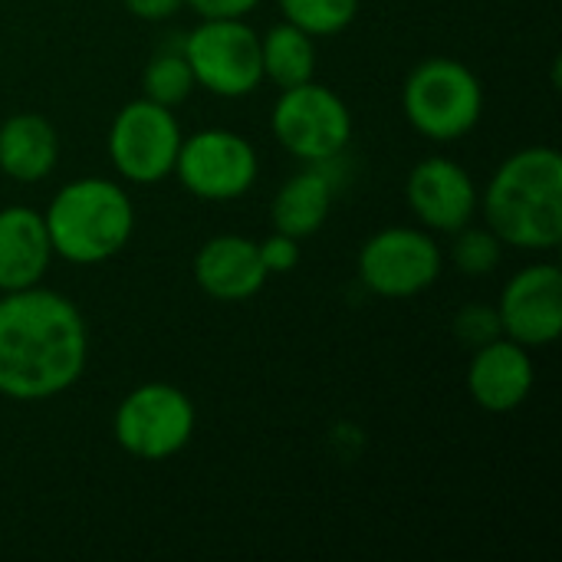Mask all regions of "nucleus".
<instances>
[{"label":"nucleus","instance_id":"obj_20","mask_svg":"<svg viewBox=\"0 0 562 562\" xmlns=\"http://www.w3.org/2000/svg\"><path fill=\"white\" fill-rule=\"evenodd\" d=\"M359 3L362 0H277L283 20L296 23L313 40L339 36L342 30H349L359 16Z\"/></svg>","mask_w":562,"mask_h":562},{"label":"nucleus","instance_id":"obj_3","mask_svg":"<svg viewBox=\"0 0 562 562\" xmlns=\"http://www.w3.org/2000/svg\"><path fill=\"white\" fill-rule=\"evenodd\" d=\"M53 257L72 267H99L119 257L135 234V201L112 178H72L43 211Z\"/></svg>","mask_w":562,"mask_h":562},{"label":"nucleus","instance_id":"obj_24","mask_svg":"<svg viewBox=\"0 0 562 562\" xmlns=\"http://www.w3.org/2000/svg\"><path fill=\"white\" fill-rule=\"evenodd\" d=\"M122 3L135 20H145V23H161L184 10V0H122Z\"/></svg>","mask_w":562,"mask_h":562},{"label":"nucleus","instance_id":"obj_21","mask_svg":"<svg viewBox=\"0 0 562 562\" xmlns=\"http://www.w3.org/2000/svg\"><path fill=\"white\" fill-rule=\"evenodd\" d=\"M451 263L477 280V277H491L501 263H504V240L491 231V227H461L454 231V244H451Z\"/></svg>","mask_w":562,"mask_h":562},{"label":"nucleus","instance_id":"obj_8","mask_svg":"<svg viewBox=\"0 0 562 562\" xmlns=\"http://www.w3.org/2000/svg\"><path fill=\"white\" fill-rule=\"evenodd\" d=\"M181 125L168 105H158L145 95L125 102L109 125V161L115 175L128 184H158L175 175Z\"/></svg>","mask_w":562,"mask_h":562},{"label":"nucleus","instance_id":"obj_12","mask_svg":"<svg viewBox=\"0 0 562 562\" xmlns=\"http://www.w3.org/2000/svg\"><path fill=\"white\" fill-rule=\"evenodd\" d=\"M405 201L425 231L454 234L474 224L481 211V188L461 161L448 155H428L408 171Z\"/></svg>","mask_w":562,"mask_h":562},{"label":"nucleus","instance_id":"obj_25","mask_svg":"<svg viewBox=\"0 0 562 562\" xmlns=\"http://www.w3.org/2000/svg\"><path fill=\"white\" fill-rule=\"evenodd\" d=\"M263 0H184L198 16H247Z\"/></svg>","mask_w":562,"mask_h":562},{"label":"nucleus","instance_id":"obj_9","mask_svg":"<svg viewBox=\"0 0 562 562\" xmlns=\"http://www.w3.org/2000/svg\"><path fill=\"white\" fill-rule=\"evenodd\" d=\"M445 250L425 227H382L359 250V280L382 300H412L438 283Z\"/></svg>","mask_w":562,"mask_h":562},{"label":"nucleus","instance_id":"obj_7","mask_svg":"<svg viewBox=\"0 0 562 562\" xmlns=\"http://www.w3.org/2000/svg\"><path fill=\"white\" fill-rule=\"evenodd\" d=\"M181 53L191 66L194 86L217 99H244L260 89V33L247 16H201L181 40Z\"/></svg>","mask_w":562,"mask_h":562},{"label":"nucleus","instance_id":"obj_19","mask_svg":"<svg viewBox=\"0 0 562 562\" xmlns=\"http://www.w3.org/2000/svg\"><path fill=\"white\" fill-rule=\"evenodd\" d=\"M194 89V76H191V66L181 53V43L175 46H165L158 49L148 66L142 69V95L158 102V105H181Z\"/></svg>","mask_w":562,"mask_h":562},{"label":"nucleus","instance_id":"obj_14","mask_svg":"<svg viewBox=\"0 0 562 562\" xmlns=\"http://www.w3.org/2000/svg\"><path fill=\"white\" fill-rule=\"evenodd\" d=\"M267 280L270 273L260 260V247L244 234H217L194 254V283L217 303L254 300Z\"/></svg>","mask_w":562,"mask_h":562},{"label":"nucleus","instance_id":"obj_10","mask_svg":"<svg viewBox=\"0 0 562 562\" xmlns=\"http://www.w3.org/2000/svg\"><path fill=\"white\" fill-rule=\"evenodd\" d=\"M175 178L198 201H240L260 178V155L240 132L201 128L181 138Z\"/></svg>","mask_w":562,"mask_h":562},{"label":"nucleus","instance_id":"obj_6","mask_svg":"<svg viewBox=\"0 0 562 562\" xmlns=\"http://www.w3.org/2000/svg\"><path fill=\"white\" fill-rule=\"evenodd\" d=\"M198 428L194 402L184 389L168 382H142L135 385L112 415V435L115 445L148 464L171 461L181 454Z\"/></svg>","mask_w":562,"mask_h":562},{"label":"nucleus","instance_id":"obj_23","mask_svg":"<svg viewBox=\"0 0 562 562\" xmlns=\"http://www.w3.org/2000/svg\"><path fill=\"white\" fill-rule=\"evenodd\" d=\"M257 247H260V260H263L270 277L290 273L300 263V257H303L300 254V240L290 237V234H280V231H273L267 240H257Z\"/></svg>","mask_w":562,"mask_h":562},{"label":"nucleus","instance_id":"obj_5","mask_svg":"<svg viewBox=\"0 0 562 562\" xmlns=\"http://www.w3.org/2000/svg\"><path fill=\"white\" fill-rule=\"evenodd\" d=\"M352 109L346 99L316 79L280 89L270 109V132L277 145L303 165L339 161L352 142Z\"/></svg>","mask_w":562,"mask_h":562},{"label":"nucleus","instance_id":"obj_17","mask_svg":"<svg viewBox=\"0 0 562 562\" xmlns=\"http://www.w3.org/2000/svg\"><path fill=\"white\" fill-rule=\"evenodd\" d=\"M333 165H306L303 171L290 175L280 191L273 194L270 204V221L273 231L290 234L296 240H306L313 234H319V227L326 224L329 211H333V198H336V178H333Z\"/></svg>","mask_w":562,"mask_h":562},{"label":"nucleus","instance_id":"obj_22","mask_svg":"<svg viewBox=\"0 0 562 562\" xmlns=\"http://www.w3.org/2000/svg\"><path fill=\"white\" fill-rule=\"evenodd\" d=\"M451 326H454V336H458L468 349H477V346H484V342L504 336V333H501L497 306H487V303H471V306L458 310V316H454Z\"/></svg>","mask_w":562,"mask_h":562},{"label":"nucleus","instance_id":"obj_16","mask_svg":"<svg viewBox=\"0 0 562 562\" xmlns=\"http://www.w3.org/2000/svg\"><path fill=\"white\" fill-rule=\"evenodd\" d=\"M59 165V132L40 112H16L0 122V175L16 184L46 181Z\"/></svg>","mask_w":562,"mask_h":562},{"label":"nucleus","instance_id":"obj_4","mask_svg":"<svg viewBox=\"0 0 562 562\" xmlns=\"http://www.w3.org/2000/svg\"><path fill=\"white\" fill-rule=\"evenodd\" d=\"M402 112L422 138L458 142L484 115V82L454 56H428L405 76Z\"/></svg>","mask_w":562,"mask_h":562},{"label":"nucleus","instance_id":"obj_15","mask_svg":"<svg viewBox=\"0 0 562 562\" xmlns=\"http://www.w3.org/2000/svg\"><path fill=\"white\" fill-rule=\"evenodd\" d=\"M53 263L43 211L30 204L0 207V293L40 286Z\"/></svg>","mask_w":562,"mask_h":562},{"label":"nucleus","instance_id":"obj_13","mask_svg":"<svg viewBox=\"0 0 562 562\" xmlns=\"http://www.w3.org/2000/svg\"><path fill=\"white\" fill-rule=\"evenodd\" d=\"M471 352H474L468 362L471 402L487 415L517 412L537 385V362L530 356L533 349H527L507 336H497Z\"/></svg>","mask_w":562,"mask_h":562},{"label":"nucleus","instance_id":"obj_2","mask_svg":"<svg viewBox=\"0 0 562 562\" xmlns=\"http://www.w3.org/2000/svg\"><path fill=\"white\" fill-rule=\"evenodd\" d=\"M481 211L487 227L527 254H550L562 244V155L553 145L514 151L491 175Z\"/></svg>","mask_w":562,"mask_h":562},{"label":"nucleus","instance_id":"obj_11","mask_svg":"<svg viewBox=\"0 0 562 562\" xmlns=\"http://www.w3.org/2000/svg\"><path fill=\"white\" fill-rule=\"evenodd\" d=\"M501 333L527 349L553 346L562 333V270L553 260L517 270L494 303Z\"/></svg>","mask_w":562,"mask_h":562},{"label":"nucleus","instance_id":"obj_1","mask_svg":"<svg viewBox=\"0 0 562 562\" xmlns=\"http://www.w3.org/2000/svg\"><path fill=\"white\" fill-rule=\"evenodd\" d=\"M89 366L82 310L40 286L0 293V398L49 402L69 392Z\"/></svg>","mask_w":562,"mask_h":562},{"label":"nucleus","instance_id":"obj_18","mask_svg":"<svg viewBox=\"0 0 562 562\" xmlns=\"http://www.w3.org/2000/svg\"><path fill=\"white\" fill-rule=\"evenodd\" d=\"M260 63L263 82H273L277 89L310 82L316 76V40L296 23L280 20L260 33Z\"/></svg>","mask_w":562,"mask_h":562}]
</instances>
